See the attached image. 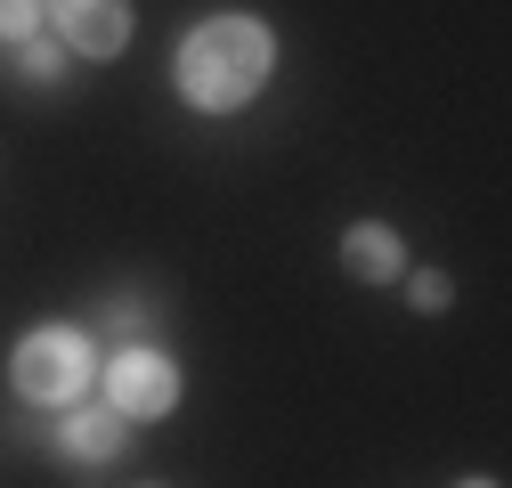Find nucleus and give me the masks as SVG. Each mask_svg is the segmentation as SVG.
Segmentation results:
<instances>
[{
	"instance_id": "obj_3",
	"label": "nucleus",
	"mask_w": 512,
	"mask_h": 488,
	"mask_svg": "<svg viewBox=\"0 0 512 488\" xmlns=\"http://www.w3.org/2000/svg\"><path fill=\"white\" fill-rule=\"evenodd\" d=\"M171 399H179V366L163 350H122L106 366V407L122 423H155V415H171Z\"/></svg>"
},
{
	"instance_id": "obj_6",
	"label": "nucleus",
	"mask_w": 512,
	"mask_h": 488,
	"mask_svg": "<svg viewBox=\"0 0 512 488\" xmlns=\"http://www.w3.org/2000/svg\"><path fill=\"white\" fill-rule=\"evenodd\" d=\"M57 440H66V456L98 464V456H114V448H122V415H114V407H74Z\"/></svg>"
},
{
	"instance_id": "obj_5",
	"label": "nucleus",
	"mask_w": 512,
	"mask_h": 488,
	"mask_svg": "<svg viewBox=\"0 0 512 488\" xmlns=\"http://www.w3.org/2000/svg\"><path fill=\"white\" fill-rule=\"evenodd\" d=\"M342 269H350L358 285H391V277L407 269V244L382 228V220H358V228L342 236Z\"/></svg>"
},
{
	"instance_id": "obj_9",
	"label": "nucleus",
	"mask_w": 512,
	"mask_h": 488,
	"mask_svg": "<svg viewBox=\"0 0 512 488\" xmlns=\"http://www.w3.org/2000/svg\"><path fill=\"white\" fill-rule=\"evenodd\" d=\"M456 488H496V480H456Z\"/></svg>"
},
{
	"instance_id": "obj_8",
	"label": "nucleus",
	"mask_w": 512,
	"mask_h": 488,
	"mask_svg": "<svg viewBox=\"0 0 512 488\" xmlns=\"http://www.w3.org/2000/svg\"><path fill=\"white\" fill-rule=\"evenodd\" d=\"M415 310H447V277H439V269L415 277Z\"/></svg>"
},
{
	"instance_id": "obj_4",
	"label": "nucleus",
	"mask_w": 512,
	"mask_h": 488,
	"mask_svg": "<svg viewBox=\"0 0 512 488\" xmlns=\"http://www.w3.org/2000/svg\"><path fill=\"white\" fill-rule=\"evenodd\" d=\"M41 17L74 57H114L131 41V0H41Z\"/></svg>"
},
{
	"instance_id": "obj_2",
	"label": "nucleus",
	"mask_w": 512,
	"mask_h": 488,
	"mask_svg": "<svg viewBox=\"0 0 512 488\" xmlns=\"http://www.w3.org/2000/svg\"><path fill=\"white\" fill-rule=\"evenodd\" d=\"M9 375H17V391L41 399V407H74L82 383L98 375V366H90V334H74V326H41V334H25Z\"/></svg>"
},
{
	"instance_id": "obj_1",
	"label": "nucleus",
	"mask_w": 512,
	"mask_h": 488,
	"mask_svg": "<svg viewBox=\"0 0 512 488\" xmlns=\"http://www.w3.org/2000/svg\"><path fill=\"white\" fill-rule=\"evenodd\" d=\"M269 66H277L269 25H252V17H212V25H196V33L179 41V98L196 106V114H236V106L261 98Z\"/></svg>"
},
{
	"instance_id": "obj_7",
	"label": "nucleus",
	"mask_w": 512,
	"mask_h": 488,
	"mask_svg": "<svg viewBox=\"0 0 512 488\" xmlns=\"http://www.w3.org/2000/svg\"><path fill=\"white\" fill-rule=\"evenodd\" d=\"M41 25V0H0V41H25Z\"/></svg>"
}]
</instances>
